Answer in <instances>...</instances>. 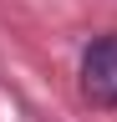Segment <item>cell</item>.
Listing matches in <instances>:
<instances>
[{"instance_id": "6da1fadb", "label": "cell", "mask_w": 117, "mask_h": 122, "mask_svg": "<svg viewBox=\"0 0 117 122\" xmlns=\"http://www.w3.org/2000/svg\"><path fill=\"white\" fill-rule=\"evenodd\" d=\"M81 92L92 107H117V36H102L81 56Z\"/></svg>"}]
</instances>
